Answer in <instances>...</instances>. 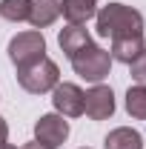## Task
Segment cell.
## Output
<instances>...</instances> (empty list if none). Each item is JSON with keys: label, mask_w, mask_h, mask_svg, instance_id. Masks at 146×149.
Wrapping results in <instances>:
<instances>
[{"label": "cell", "mask_w": 146, "mask_h": 149, "mask_svg": "<svg viewBox=\"0 0 146 149\" xmlns=\"http://www.w3.org/2000/svg\"><path fill=\"white\" fill-rule=\"evenodd\" d=\"M95 29L100 37L120 40V37H143V15L123 3H109L95 12Z\"/></svg>", "instance_id": "obj_1"}, {"label": "cell", "mask_w": 146, "mask_h": 149, "mask_svg": "<svg viewBox=\"0 0 146 149\" xmlns=\"http://www.w3.org/2000/svg\"><path fill=\"white\" fill-rule=\"evenodd\" d=\"M72 69L74 74H80L83 80H89V83H100L103 77H109L112 72V55L106 49H100L95 40H89L80 52H74L72 57Z\"/></svg>", "instance_id": "obj_2"}, {"label": "cell", "mask_w": 146, "mask_h": 149, "mask_svg": "<svg viewBox=\"0 0 146 149\" xmlns=\"http://www.w3.org/2000/svg\"><path fill=\"white\" fill-rule=\"evenodd\" d=\"M17 83H20V86H23L29 95L52 92L57 83H60V69H57L55 60L40 57V60H37V63H32V66L17 69Z\"/></svg>", "instance_id": "obj_3"}, {"label": "cell", "mask_w": 146, "mask_h": 149, "mask_svg": "<svg viewBox=\"0 0 146 149\" xmlns=\"http://www.w3.org/2000/svg\"><path fill=\"white\" fill-rule=\"evenodd\" d=\"M40 57H46V40H43V35H40L37 29L20 32V35H15L9 40V60H12L17 69L32 66Z\"/></svg>", "instance_id": "obj_4"}, {"label": "cell", "mask_w": 146, "mask_h": 149, "mask_svg": "<svg viewBox=\"0 0 146 149\" xmlns=\"http://www.w3.org/2000/svg\"><path fill=\"white\" fill-rule=\"evenodd\" d=\"M69 138V120H63V115H40L35 123V141L37 143H43V146L49 149H57L63 141Z\"/></svg>", "instance_id": "obj_5"}, {"label": "cell", "mask_w": 146, "mask_h": 149, "mask_svg": "<svg viewBox=\"0 0 146 149\" xmlns=\"http://www.w3.org/2000/svg\"><path fill=\"white\" fill-rule=\"evenodd\" d=\"M83 97H86V92L77 83H57L52 89V103H55L57 115H63V118L83 115Z\"/></svg>", "instance_id": "obj_6"}, {"label": "cell", "mask_w": 146, "mask_h": 149, "mask_svg": "<svg viewBox=\"0 0 146 149\" xmlns=\"http://www.w3.org/2000/svg\"><path fill=\"white\" fill-rule=\"evenodd\" d=\"M83 112L89 115L92 120H106L115 115V95H112L109 86H103V83H95L86 97H83Z\"/></svg>", "instance_id": "obj_7"}, {"label": "cell", "mask_w": 146, "mask_h": 149, "mask_svg": "<svg viewBox=\"0 0 146 149\" xmlns=\"http://www.w3.org/2000/svg\"><path fill=\"white\" fill-rule=\"evenodd\" d=\"M97 12V0H63L60 3V15L66 17L69 26H83L86 20L95 17Z\"/></svg>", "instance_id": "obj_8"}, {"label": "cell", "mask_w": 146, "mask_h": 149, "mask_svg": "<svg viewBox=\"0 0 146 149\" xmlns=\"http://www.w3.org/2000/svg\"><path fill=\"white\" fill-rule=\"evenodd\" d=\"M29 23L35 26L37 32L52 26L57 17H60V3L57 0H29Z\"/></svg>", "instance_id": "obj_9"}, {"label": "cell", "mask_w": 146, "mask_h": 149, "mask_svg": "<svg viewBox=\"0 0 146 149\" xmlns=\"http://www.w3.org/2000/svg\"><path fill=\"white\" fill-rule=\"evenodd\" d=\"M143 52H146L143 37H120V40H112V49H109L112 60H120V63H126V66L135 63Z\"/></svg>", "instance_id": "obj_10"}, {"label": "cell", "mask_w": 146, "mask_h": 149, "mask_svg": "<svg viewBox=\"0 0 146 149\" xmlns=\"http://www.w3.org/2000/svg\"><path fill=\"white\" fill-rule=\"evenodd\" d=\"M103 149H143V138H140V132L129 129V126H117L106 135Z\"/></svg>", "instance_id": "obj_11"}, {"label": "cell", "mask_w": 146, "mask_h": 149, "mask_svg": "<svg viewBox=\"0 0 146 149\" xmlns=\"http://www.w3.org/2000/svg\"><path fill=\"white\" fill-rule=\"evenodd\" d=\"M89 40L92 37H89V32H86L83 26H66V29H60V35H57V43H60V49H63L66 57H72L74 52H80Z\"/></svg>", "instance_id": "obj_12"}, {"label": "cell", "mask_w": 146, "mask_h": 149, "mask_svg": "<svg viewBox=\"0 0 146 149\" xmlns=\"http://www.w3.org/2000/svg\"><path fill=\"white\" fill-rule=\"evenodd\" d=\"M126 112L135 118V120H146V86L143 83L129 86V92H126Z\"/></svg>", "instance_id": "obj_13"}, {"label": "cell", "mask_w": 146, "mask_h": 149, "mask_svg": "<svg viewBox=\"0 0 146 149\" xmlns=\"http://www.w3.org/2000/svg\"><path fill=\"white\" fill-rule=\"evenodd\" d=\"M29 0H0V17L12 20V23H23L29 20Z\"/></svg>", "instance_id": "obj_14"}, {"label": "cell", "mask_w": 146, "mask_h": 149, "mask_svg": "<svg viewBox=\"0 0 146 149\" xmlns=\"http://www.w3.org/2000/svg\"><path fill=\"white\" fill-rule=\"evenodd\" d=\"M129 69H132V77H135L138 83H143V86H146V52L138 57L135 63H129Z\"/></svg>", "instance_id": "obj_15"}, {"label": "cell", "mask_w": 146, "mask_h": 149, "mask_svg": "<svg viewBox=\"0 0 146 149\" xmlns=\"http://www.w3.org/2000/svg\"><path fill=\"white\" fill-rule=\"evenodd\" d=\"M6 141H9V123H6V120L0 118V146H3Z\"/></svg>", "instance_id": "obj_16"}, {"label": "cell", "mask_w": 146, "mask_h": 149, "mask_svg": "<svg viewBox=\"0 0 146 149\" xmlns=\"http://www.w3.org/2000/svg\"><path fill=\"white\" fill-rule=\"evenodd\" d=\"M23 149H49V146H43V143H37V141H32V143H26Z\"/></svg>", "instance_id": "obj_17"}, {"label": "cell", "mask_w": 146, "mask_h": 149, "mask_svg": "<svg viewBox=\"0 0 146 149\" xmlns=\"http://www.w3.org/2000/svg\"><path fill=\"white\" fill-rule=\"evenodd\" d=\"M0 149H17V146H12V143H3V146H0Z\"/></svg>", "instance_id": "obj_18"}, {"label": "cell", "mask_w": 146, "mask_h": 149, "mask_svg": "<svg viewBox=\"0 0 146 149\" xmlns=\"http://www.w3.org/2000/svg\"><path fill=\"white\" fill-rule=\"evenodd\" d=\"M83 149H89V146H83Z\"/></svg>", "instance_id": "obj_19"}]
</instances>
